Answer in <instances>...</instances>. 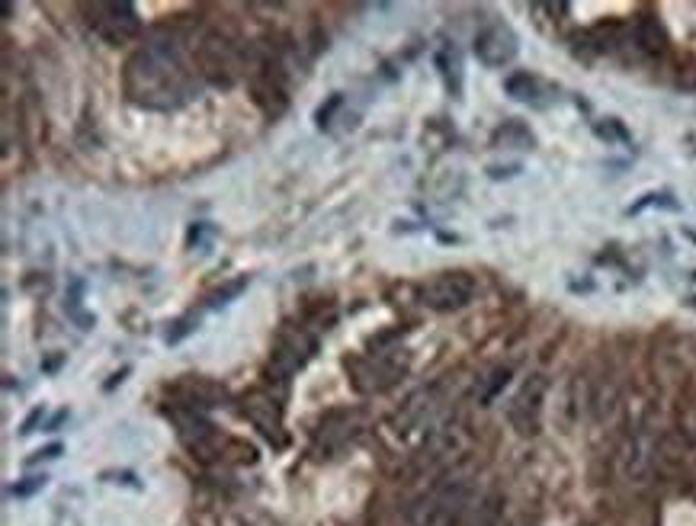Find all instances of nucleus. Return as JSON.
Here are the masks:
<instances>
[{"label": "nucleus", "instance_id": "f257e3e1", "mask_svg": "<svg viewBox=\"0 0 696 526\" xmlns=\"http://www.w3.org/2000/svg\"><path fill=\"white\" fill-rule=\"evenodd\" d=\"M126 94L148 110H177L199 94V81L177 42L154 39L126 61Z\"/></svg>", "mask_w": 696, "mask_h": 526}, {"label": "nucleus", "instance_id": "f03ea898", "mask_svg": "<svg viewBox=\"0 0 696 526\" xmlns=\"http://www.w3.org/2000/svg\"><path fill=\"white\" fill-rule=\"evenodd\" d=\"M472 504V482L443 478L411 510V526H456Z\"/></svg>", "mask_w": 696, "mask_h": 526}, {"label": "nucleus", "instance_id": "7ed1b4c3", "mask_svg": "<svg viewBox=\"0 0 696 526\" xmlns=\"http://www.w3.org/2000/svg\"><path fill=\"white\" fill-rule=\"evenodd\" d=\"M84 17H87V26L110 45L132 42L142 33V20H138V10L129 0H110V4L100 0V4H87Z\"/></svg>", "mask_w": 696, "mask_h": 526}, {"label": "nucleus", "instance_id": "20e7f679", "mask_svg": "<svg viewBox=\"0 0 696 526\" xmlns=\"http://www.w3.org/2000/svg\"><path fill=\"white\" fill-rule=\"evenodd\" d=\"M196 65H199V74L209 77L212 84L228 87V84H235V77L241 71V58L235 52V45L225 36L209 33L196 45Z\"/></svg>", "mask_w": 696, "mask_h": 526}, {"label": "nucleus", "instance_id": "39448f33", "mask_svg": "<svg viewBox=\"0 0 696 526\" xmlns=\"http://www.w3.org/2000/svg\"><path fill=\"white\" fill-rule=\"evenodd\" d=\"M475 296V280L469 273H440L430 283L421 286V305L430 312H459Z\"/></svg>", "mask_w": 696, "mask_h": 526}, {"label": "nucleus", "instance_id": "423d86ee", "mask_svg": "<svg viewBox=\"0 0 696 526\" xmlns=\"http://www.w3.org/2000/svg\"><path fill=\"white\" fill-rule=\"evenodd\" d=\"M546 389L549 382L543 376H530L520 385V392L510 398L507 408V421L514 424V430L520 437H533L539 433V421H543V401H546Z\"/></svg>", "mask_w": 696, "mask_h": 526}, {"label": "nucleus", "instance_id": "0eeeda50", "mask_svg": "<svg viewBox=\"0 0 696 526\" xmlns=\"http://www.w3.org/2000/svg\"><path fill=\"white\" fill-rule=\"evenodd\" d=\"M514 55H517V36L507 23L491 20L475 33V58L485 68H504L514 61Z\"/></svg>", "mask_w": 696, "mask_h": 526}, {"label": "nucleus", "instance_id": "6e6552de", "mask_svg": "<svg viewBox=\"0 0 696 526\" xmlns=\"http://www.w3.org/2000/svg\"><path fill=\"white\" fill-rule=\"evenodd\" d=\"M170 417H174L177 424V433L183 446L199 456V459H209L212 450H215V427L206 421L203 414H199V408H190V405H177L174 411H170Z\"/></svg>", "mask_w": 696, "mask_h": 526}, {"label": "nucleus", "instance_id": "1a4fd4ad", "mask_svg": "<svg viewBox=\"0 0 696 526\" xmlns=\"http://www.w3.org/2000/svg\"><path fill=\"white\" fill-rule=\"evenodd\" d=\"M312 350H315V340L305 331H286L280 337V344H276L273 357H270V373L280 382H286L292 373H299V369L308 363Z\"/></svg>", "mask_w": 696, "mask_h": 526}, {"label": "nucleus", "instance_id": "9d476101", "mask_svg": "<svg viewBox=\"0 0 696 526\" xmlns=\"http://www.w3.org/2000/svg\"><path fill=\"white\" fill-rule=\"evenodd\" d=\"M655 456H658V437L648 424H639L629 433L626 450H623V469L632 482H642V478L655 469Z\"/></svg>", "mask_w": 696, "mask_h": 526}, {"label": "nucleus", "instance_id": "9b49d317", "mask_svg": "<svg viewBox=\"0 0 696 526\" xmlns=\"http://www.w3.org/2000/svg\"><path fill=\"white\" fill-rule=\"evenodd\" d=\"M241 405H244L241 411H244L247 421H251L260 433H264V437H267L270 443H276V446L286 443V437H283V421H280V408H276V401H273L270 395L254 392V395H247V398L241 401Z\"/></svg>", "mask_w": 696, "mask_h": 526}, {"label": "nucleus", "instance_id": "f8f14e48", "mask_svg": "<svg viewBox=\"0 0 696 526\" xmlns=\"http://www.w3.org/2000/svg\"><path fill=\"white\" fill-rule=\"evenodd\" d=\"M353 373H357V389L360 392H382V389H389V385L401 376V369L385 357V353H379L376 360H363L353 366Z\"/></svg>", "mask_w": 696, "mask_h": 526}, {"label": "nucleus", "instance_id": "ddd939ff", "mask_svg": "<svg viewBox=\"0 0 696 526\" xmlns=\"http://www.w3.org/2000/svg\"><path fill=\"white\" fill-rule=\"evenodd\" d=\"M507 94L520 100V103H539V97H543V81L527 71H517V74H510L507 77Z\"/></svg>", "mask_w": 696, "mask_h": 526}, {"label": "nucleus", "instance_id": "4468645a", "mask_svg": "<svg viewBox=\"0 0 696 526\" xmlns=\"http://www.w3.org/2000/svg\"><path fill=\"white\" fill-rule=\"evenodd\" d=\"M636 42H639L642 52L658 55V52H664V42H668V39H664V29L658 26L655 17H642L639 26H636Z\"/></svg>", "mask_w": 696, "mask_h": 526}, {"label": "nucleus", "instance_id": "2eb2a0df", "mask_svg": "<svg viewBox=\"0 0 696 526\" xmlns=\"http://www.w3.org/2000/svg\"><path fill=\"white\" fill-rule=\"evenodd\" d=\"M507 379H510V369H498V373L491 376V385L482 392V401H491L494 395H498V392L504 389V385H507Z\"/></svg>", "mask_w": 696, "mask_h": 526}, {"label": "nucleus", "instance_id": "dca6fc26", "mask_svg": "<svg viewBox=\"0 0 696 526\" xmlns=\"http://www.w3.org/2000/svg\"><path fill=\"white\" fill-rule=\"evenodd\" d=\"M42 485H45V478H26L23 485H13V494H17V498H26V494L39 491Z\"/></svg>", "mask_w": 696, "mask_h": 526}, {"label": "nucleus", "instance_id": "f3484780", "mask_svg": "<svg viewBox=\"0 0 696 526\" xmlns=\"http://www.w3.org/2000/svg\"><path fill=\"white\" fill-rule=\"evenodd\" d=\"M58 456H61V443H52L49 450H39L36 456H29V466H36L42 459H58Z\"/></svg>", "mask_w": 696, "mask_h": 526}, {"label": "nucleus", "instance_id": "a211bd4d", "mask_svg": "<svg viewBox=\"0 0 696 526\" xmlns=\"http://www.w3.org/2000/svg\"><path fill=\"white\" fill-rule=\"evenodd\" d=\"M39 421H42V408H36V411L29 414L26 421H23V427H20V433H23V437H26V433H33V427H36Z\"/></svg>", "mask_w": 696, "mask_h": 526}]
</instances>
